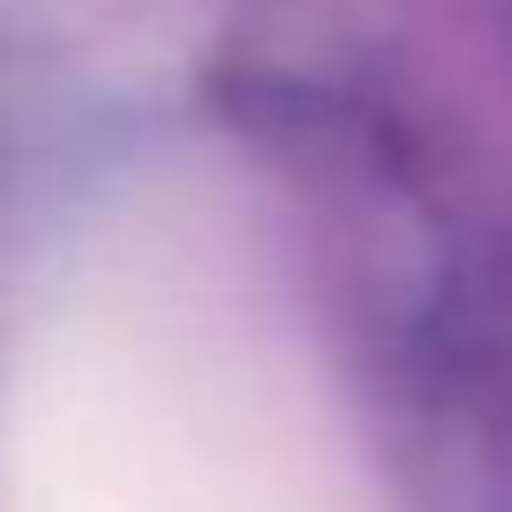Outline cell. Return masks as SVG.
Returning a JSON list of instances; mask_svg holds the SVG:
<instances>
[{
    "label": "cell",
    "mask_w": 512,
    "mask_h": 512,
    "mask_svg": "<svg viewBox=\"0 0 512 512\" xmlns=\"http://www.w3.org/2000/svg\"><path fill=\"white\" fill-rule=\"evenodd\" d=\"M0 512H342L308 410L222 308L86 282L0 367Z\"/></svg>",
    "instance_id": "6da1fadb"
}]
</instances>
